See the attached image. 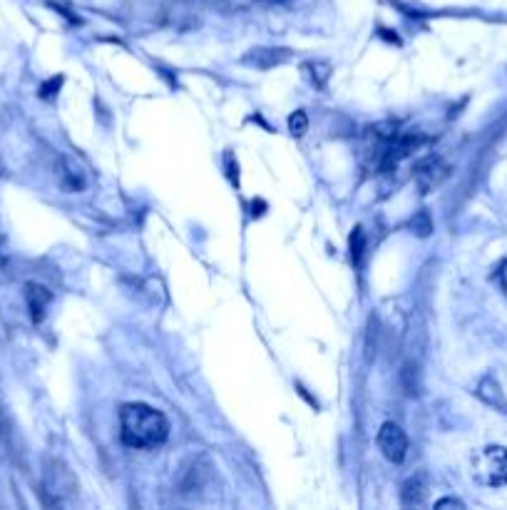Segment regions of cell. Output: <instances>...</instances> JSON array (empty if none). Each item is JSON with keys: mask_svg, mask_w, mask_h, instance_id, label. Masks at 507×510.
Wrapping results in <instances>:
<instances>
[{"mask_svg": "<svg viewBox=\"0 0 507 510\" xmlns=\"http://www.w3.org/2000/svg\"><path fill=\"white\" fill-rule=\"evenodd\" d=\"M306 70H309V77L316 87H323L326 82H328V77H331V72H333L328 63H309L306 65Z\"/></svg>", "mask_w": 507, "mask_h": 510, "instance_id": "11", "label": "cell"}, {"mask_svg": "<svg viewBox=\"0 0 507 510\" xmlns=\"http://www.w3.org/2000/svg\"><path fill=\"white\" fill-rule=\"evenodd\" d=\"M411 229L416 231L418 236H428V234H430V231H432V219H430V215H428L425 210L418 212V215L411 219Z\"/></svg>", "mask_w": 507, "mask_h": 510, "instance_id": "12", "label": "cell"}, {"mask_svg": "<svg viewBox=\"0 0 507 510\" xmlns=\"http://www.w3.org/2000/svg\"><path fill=\"white\" fill-rule=\"evenodd\" d=\"M27 299H30V309H32V317L38 319H43V314H45V306L50 304V291L48 289H43V286H27Z\"/></svg>", "mask_w": 507, "mask_h": 510, "instance_id": "9", "label": "cell"}, {"mask_svg": "<svg viewBox=\"0 0 507 510\" xmlns=\"http://www.w3.org/2000/svg\"><path fill=\"white\" fill-rule=\"evenodd\" d=\"M209 471H212V466H209V461L204 456H197V458H189V461L182 463V468H179V473H177V485H179V493H194V490H199L204 483L209 480Z\"/></svg>", "mask_w": 507, "mask_h": 510, "instance_id": "5", "label": "cell"}, {"mask_svg": "<svg viewBox=\"0 0 507 510\" xmlns=\"http://www.w3.org/2000/svg\"><path fill=\"white\" fill-rule=\"evenodd\" d=\"M477 396H480L487 406L497 408L500 414H507V398H505V393H502L500 383H497L492 376H485L480 383H477Z\"/></svg>", "mask_w": 507, "mask_h": 510, "instance_id": "7", "label": "cell"}, {"mask_svg": "<svg viewBox=\"0 0 507 510\" xmlns=\"http://www.w3.org/2000/svg\"><path fill=\"white\" fill-rule=\"evenodd\" d=\"M435 508H465L463 500H455V498H443L435 503Z\"/></svg>", "mask_w": 507, "mask_h": 510, "instance_id": "14", "label": "cell"}, {"mask_svg": "<svg viewBox=\"0 0 507 510\" xmlns=\"http://www.w3.org/2000/svg\"><path fill=\"white\" fill-rule=\"evenodd\" d=\"M448 174H450L448 162L438 155H430V157H425V160H421L416 165V170H413V179H416L418 189H421L423 194L438 189L440 184L448 179Z\"/></svg>", "mask_w": 507, "mask_h": 510, "instance_id": "3", "label": "cell"}, {"mask_svg": "<svg viewBox=\"0 0 507 510\" xmlns=\"http://www.w3.org/2000/svg\"><path fill=\"white\" fill-rule=\"evenodd\" d=\"M364 254H366V231L358 227V229H353V234H351V259L356 267L364 264Z\"/></svg>", "mask_w": 507, "mask_h": 510, "instance_id": "10", "label": "cell"}, {"mask_svg": "<svg viewBox=\"0 0 507 510\" xmlns=\"http://www.w3.org/2000/svg\"><path fill=\"white\" fill-rule=\"evenodd\" d=\"M423 500H425V478L423 473H418L403 485V505H423Z\"/></svg>", "mask_w": 507, "mask_h": 510, "instance_id": "8", "label": "cell"}, {"mask_svg": "<svg viewBox=\"0 0 507 510\" xmlns=\"http://www.w3.org/2000/svg\"><path fill=\"white\" fill-rule=\"evenodd\" d=\"M291 58L288 50H278V48H254L244 55V63L251 65V68H257V70H271L276 65L286 63Z\"/></svg>", "mask_w": 507, "mask_h": 510, "instance_id": "6", "label": "cell"}, {"mask_svg": "<svg viewBox=\"0 0 507 510\" xmlns=\"http://www.w3.org/2000/svg\"><path fill=\"white\" fill-rule=\"evenodd\" d=\"M378 448L390 463H403L408 456V435L401 426L383 423L378 431Z\"/></svg>", "mask_w": 507, "mask_h": 510, "instance_id": "4", "label": "cell"}, {"mask_svg": "<svg viewBox=\"0 0 507 510\" xmlns=\"http://www.w3.org/2000/svg\"><path fill=\"white\" fill-rule=\"evenodd\" d=\"M473 476L477 483L500 488L507 485V448L487 446L473 456Z\"/></svg>", "mask_w": 507, "mask_h": 510, "instance_id": "2", "label": "cell"}, {"mask_svg": "<svg viewBox=\"0 0 507 510\" xmlns=\"http://www.w3.org/2000/svg\"><path fill=\"white\" fill-rule=\"evenodd\" d=\"M120 433L129 448H157L169 435V421L147 403H124L120 408Z\"/></svg>", "mask_w": 507, "mask_h": 510, "instance_id": "1", "label": "cell"}, {"mask_svg": "<svg viewBox=\"0 0 507 510\" xmlns=\"http://www.w3.org/2000/svg\"><path fill=\"white\" fill-rule=\"evenodd\" d=\"M288 129H291V134H296V137H301V134H306V129H309V117H306V113H294L291 117H288Z\"/></svg>", "mask_w": 507, "mask_h": 510, "instance_id": "13", "label": "cell"}]
</instances>
